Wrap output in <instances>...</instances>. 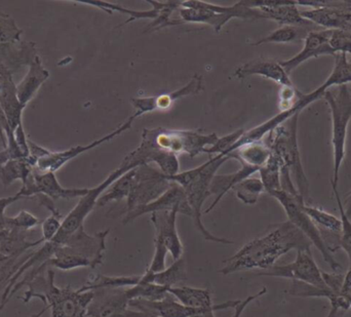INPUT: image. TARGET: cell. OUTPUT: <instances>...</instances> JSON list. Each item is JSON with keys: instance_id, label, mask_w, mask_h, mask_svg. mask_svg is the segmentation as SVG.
Wrapping results in <instances>:
<instances>
[{"instance_id": "45", "label": "cell", "mask_w": 351, "mask_h": 317, "mask_svg": "<svg viewBox=\"0 0 351 317\" xmlns=\"http://www.w3.org/2000/svg\"><path fill=\"white\" fill-rule=\"evenodd\" d=\"M267 293V288H263L261 291L258 292V293L254 294V295L249 296L247 299L241 300L239 303L237 304L234 307V314H233L232 317H241L243 316V312H245V308L252 303V302L256 301V300L261 298L262 296L265 295Z\"/></svg>"}, {"instance_id": "18", "label": "cell", "mask_w": 351, "mask_h": 317, "mask_svg": "<svg viewBox=\"0 0 351 317\" xmlns=\"http://www.w3.org/2000/svg\"><path fill=\"white\" fill-rule=\"evenodd\" d=\"M38 55L32 41L0 43V76H12L25 66H29Z\"/></svg>"}, {"instance_id": "55", "label": "cell", "mask_w": 351, "mask_h": 317, "mask_svg": "<svg viewBox=\"0 0 351 317\" xmlns=\"http://www.w3.org/2000/svg\"><path fill=\"white\" fill-rule=\"evenodd\" d=\"M350 8H351V1H350Z\"/></svg>"}, {"instance_id": "2", "label": "cell", "mask_w": 351, "mask_h": 317, "mask_svg": "<svg viewBox=\"0 0 351 317\" xmlns=\"http://www.w3.org/2000/svg\"><path fill=\"white\" fill-rule=\"evenodd\" d=\"M110 230L98 232L94 236L86 233L84 226L70 236L61 246H58L53 258L36 268L30 269L23 275L18 287L22 289L37 275L51 268L68 271L72 269L90 267L96 269L104 262L106 253V238Z\"/></svg>"}, {"instance_id": "13", "label": "cell", "mask_w": 351, "mask_h": 317, "mask_svg": "<svg viewBox=\"0 0 351 317\" xmlns=\"http://www.w3.org/2000/svg\"><path fill=\"white\" fill-rule=\"evenodd\" d=\"M241 300H234V301H227L224 303L214 304V306L208 309H195V308L187 307L180 303L174 296L169 294L168 297L165 298L160 301H148L144 299L131 300L129 303V307L139 312H149L158 317H192L196 314H204L208 310H221L230 309L234 308Z\"/></svg>"}, {"instance_id": "41", "label": "cell", "mask_w": 351, "mask_h": 317, "mask_svg": "<svg viewBox=\"0 0 351 317\" xmlns=\"http://www.w3.org/2000/svg\"><path fill=\"white\" fill-rule=\"evenodd\" d=\"M333 188L334 194L336 197V203H337L338 209H339L340 219L342 222L341 233L339 236L340 249H343L344 252L348 254L350 259L351 266V219L346 216L344 212L343 203H342L341 197L338 192L337 187H332Z\"/></svg>"}, {"instance_id": "12", "label": "cell", "mask_w": 351, "mask_h": 317, "mask_svg": "<svg viewBox=\"0 0 351 317\" xmlns=\"http://www.w3.org/2000/svg\"><path fill=\"white\" fill-rule=\"evenodd\" d=\"M88 188H64L61 186L55 173L39 172L36 168L33 170L26 183L22 185L19 191L24 199L35 197L43 194L53 201L58 199H80L88 193Z\"/></svg>"}, {"instance_id": "11", "label": "cell", "mask_w": 351, "mask_h": 317, "mask_svg": "<svg viewBox=\"0 0 351 317\" xmlns=\"http://www.w3.org/2000/svg\"><path fill=\"white\" fill-rule=\"evenodd\" d=\"M294 262L286 265H274L267 270L260 271L258 277H282L300 283H308L313 287H326L323 271L319 268L311 250L296 251Z\"/></svg>"}, {"instance_id": "27", "label": "cell", "mask_w": 351, "mask_h": 317, "mask_svg": "<svg viewBox=\"0 0 351 317\" xmlns=\"http://www.w3.org/2000/svg\"><path fill=\"white\" fill-rule=\"evenodd\" d=\"M36 168V162L29 158L10 160L0 166V181L4 187L10 186L16 181H21L22 185L26 183L33 170Z\"/></svg>"}, {"instance_id": "36", "label": "cell", "mask_w": 351, "mask_h": 317, "mask_svg": "<svg viewBox=\"0 0 351 317\" xmlns=\"http://www.w3.org/2000/svg\"><path fill=\"white\" fill-rule=\"evenodd\" d=\"M170 288L162 287L156 283H146L140 279L138 285L128 288L127 294L130 300L144 299L148 301H160L169 296Z\"/></svg>"}, {"instance_id": "38", "label": "cell", "mask_w": 351, "mask_h": 317, "mask_svg": "<svg viewBox=\"0 0 351 317\" xmlns=\"http://www.w3.org/2000/svg\"><path fill=\"white\" fill-rule=\"evenodd\" d=\"M260 180L263 183L265 192L282 190L280 184V166L278 158L271 153L268 162L259 170Z\"/></svg>"}, {"instance_id": "30", "label": "cell", "mask_w": 351, "mask_h": 317, "mask_svg": "<svg viewBox=\"0 0 351 317\" xmlns=\"http://www.w3.org/2000/svg\"><path fill=\"white\" fill-rule=\"evenodd\" d=\"M227 156L239 160L241 164L261 168L271 156V150L266 145L265 142H256L241 146Z\"/></svg>"}, {"instance_id": "47", "label": "cell", "mask_w": 351, "mask_h": 317, "mask_svg": "<svg viewBox=\"0 0 351 317\" xmlns=\"http://www.w3.org/2000/svg\"><path fill=\"white\" fill-rule=\"evenodd\" d=\"M22 199H24V197L19 192L16 193V195H12V196L2 197V199H0V221H1L2 218L4 217V212H5V210L8 209L10 205H12V203Z\"/></svg>"}, {"instance_id": "52", "label": "cell", "mask_w": 351, "mask_h": 317, "mask_svg": "<svg viewBox=\"0 0 351 317\" xmlns=\"http://www.w3.org/2000/svg\"><path fill=\"white\" fill-rule=\"evenodd\" d=\"M10 257L12 256H5V255L0 254V266H1L2 264H4L6 261L10 260Z\"/></svg>"}, {"instance_id": "26", "label": "cell", "mask_w": 351, "mask_h": 317, "mask_svg": "<svg viewBox=\"0 0 351 317\" xmlns=\"http://www.w3.org/2000/svg\"><path fill=\"white\" fill-rule=\"evenodd\" d=\"M335 65L329 77L317 90H313L315 100L323 99L324 92L334 86H348L351 82V61L346 53H337L335 55Z\"/></svg>"}, {"instance_id": "46", "label": "cell", "mask_w": 351, "mask_h": 317, "mask_svg": "<svg viewBox=\"0 0 351 317\" xmlns=\"http://www.w3.org/2000/svg\"><path fill=\"white\" fill-rule=\"evenodd\" d=\"M12 138H14V134L10 129L8 118H6L5 114H4L3 110L0 106V141L3 144L4 148L6 147L8 140L12 139Z\"/></svg>"}, {"instance_id": "35", "label": "cell", "mask_w": 351, "mask_h": 317, "mask_svg": "<svg viewBox=\"0 0 351 317\" xmlns=\"http://www.w3.org/2000/svg\"><path fill=\"white\" fill-rule=\"evenodd\" d=\"M306 215L313 220V223L317 226H321L326 232L340 236L342 229V222L340 218L319 209V207H311L304 203L303 205Z\"/></svg>"}, {"instance_id": "50", "label": "cell", "mask_w": 351, "mask_h": 317, "mask_svg": "<svg viewBox=\"0 0 351 317\" xmlns=\"http://www.w3.org/2000/svg\"><path fill=\"white\" fill-rule=\"evenodd\" d=\"M214 312H216V310H208V312H204V314H196V316L192 317H215Z\"/></svg>"}, {"instance_id": "53", "label": "cell", "mask_w": 351, "mask_h": 317, "mask_svg": "<svg viewBox=\"0 0 351 317\" xmlns=\"http://www.w3.org/2000/svg\"><path fill=\"white\" fill-rule=\"evenodd\" d=\"M41 316H43V314H41V312H39V314H35V316L31 317H41Z\"/></svg>"}, {"instance_id": "29", "label": "cell", "mask_w": 351, "mask_h": 317, "mask_svg": "<svg viewBox=\"0 0 351 317\" xmlns=\"http://www.w3.org/2000/svg\"><path fill=\"white\" fill-rule=\"evenodd\" d=\"M169 293L174 296L180 303L187 307L208 309L214 306L212 293L208 289H197V288L184 286V287L170 288Z\"/></svg>"}, {"instance_id": "34", "label": "cell", "mask_w": 351, "mask_h": 317, "mask_svg": "<svg viewBox=\"0 0 351 317\" xmlns=\"http://www.w3.org/2000/svg\"><path fill=\"white\" fill-rule=\"evenodd\" d=\"M135 170L128 172L127 174L121 176L119 180L115 181L104 193L101 195L98 199L97 205L98 207H104L112 201H123V199H128L130 191H131L132 184H133L134 177H135Z\"/></svg>"}, {"instance_id": "49", "label": "cell", "mask_w": 351, "mask_h": 317, "mask_svg": "<svg viewBox=\"0 0 351 317\" xmlns=\"http://www.w3.org/2000/svg\"><path fill=\"white\" fill-rule=\"evenodd\" d=\"M343 288H346V289H351V266L350 270L348 271V273L344 275Z\"/></svg>"}, {"instance_id": "22", "label": "cell", "mask_w": 351, "mask_h": 317, "mask_svg": "<svg viewBox=\"0 0 351 317\" xmlns=\"http://www.w3.org/2000/svg\"><path fill=\"white\" fill-rule=\"evenodd\" d=\"M0 106L8 118L12 133L23 125V111L26 108L16 96V86L12 76H2L0 80Z\"/></svg>"}, {"instance_id": "51", "label": "cell", "mask_w": 351, "mask_h": 317, "mask_svg": "<svg viewBox=\"0 0 351 317\" xmlns=\"http://www.w3.org/2000/svg\"><path fill=\"white\" fill-rule=\"evenodd\" d=\"M342 292H343L344 295L346 296V298H348V301H350L351 307V289H346V288H343V289H342Z\"/></svg>"}, {"instance_id": "10", "label": "cell", "mask_w": 351, "mask_h": 317, "mask_svg": "<svg viewBox=\"0 0 351 317\" xmlns=\"http://www.w3.org/2000/svg\"><path fill=\"white\" fill-rule=\"evenodd\" d=\"M172 184L158 168L150 164L138 166L127 199V213L156 201Z\"/></svg>"}, {"instance_id": "23", "label": "cell", "mask_w": 351, "mask_h": 317, "mask_svg": "<svg viewBox=\"0 0 351 317\" xmlns=\"http://www.w3.org/2000/svg\"><path fill=\"white\" fill-rule=\"evenodd\" d=\"M259 168L241 164V168L232 173V174L215 175L210 185V195H215V201H213L212 205L208 209L204 210V214L210 213L216 207V205L220 203L224 195L228 191L232 190L235 185L253 176L255 173L259 172Z\"/></svg>"}, {"instance_id": "16", "label": "cell", "mask_w": 351, "mask_h": 317, "mask_svg": "<svg viewBox=\"0 0 351 317\" xmlns=\"http://www.w3.org/2000/svg\"><path fill=\"white\" fill-rule=\"evenodd\" d=\"M331 33L332 30H326V29L311 30L303 40L304 45L301 51L291 59L280 62L287 73L290 74L293 70L313 58H319L322 55H336L335 51L332 49L329 43Z\"/></svg>"}, {"instance_id": "15", "label": "cell", "mask_w": 351, "mask_h": 317, "mask_svg": "<svg viewBox=\"0 0 351 317\" xmlns=\"http://www.w3.org/2000/svg\"><path fill=\"white\" fill-rule=\"evenodd\" d=\"M177 210L178 213L188 216L192 219V211L188 205L187 197H186L185 191L177 183L173 182L170 188L158 197L156 201L148 203L146 205L137 207L134 211L127 213L123 218V223L125 225L130 222L134 221L138 217H141L147 214L160 213V212H170Z\"/></svg>"}, {"instance_id": "6", "label": "cell", "mask_w": 351, "mask_h": 317, "mask_svg": "<svg viewBox=\"0 0 351 317\" xmlns=\"http://www.w3.org/2000/svg\"><path fill=\"white\" fill-rule=\"evenodd\" d=\"M217 134L202 135L198 131H179L164 127L144 129L142 141L158 149L173 153H186L191 158L204 153L206 148L212 147L218 141Z\"/></svg>"}, {"instance_id": "1", "label": "cell", "mask_w": 351, "mask_h": 317, "mask_svg": "<svg viewBox=\"0 0 351 317\" xmlns=\"http://www.w3.org/2000/svg\"><path fill=\"white\" fill-rule=\"evenodd\" d=\"M311 242L290 221L270 226L261 238H255L223 261L219 272L230 275L241 271L267 270L276 261L293 250H311Z\"/></svg>"}, {"instance_id": "43", "label": "cell", "mask_w": 351, "mask_h": 317, "mask_svg": "<svg viewBox=\"0 0 351 317\" xmlns=\"http://www.w3.org/2000/svg\"><path fill=\"white\" fill-rule=\"evenodd\" d=\"M245 129H241L229 135L225 136L223 138H219L218 141L216 142L215 145L212 147L206 148L204 153L206 154H222V155L227 156V154L230 151L231 148L233 147L235 143L241 139V136L245 134Z\"/></svg>"}, {"instance_id": "28", "label": "cell", "mask_w": 351, "mask_h": 317, "mask_svg": "<svg viewBox=\"0 0 351 317\" xmlns=\"http://www.w3.org/2000/svg\"><path fill=\"white\" fill-rule=\"evenodd\" d=\"M78 2L90 4V5L95 6V8H101V10L110 14L114 12H119V14H130L129 20L125 21L123 25L129 24V23L139 20V18H152V20H156V18H158V16H160L162 10V1H154V0H147L148 3L152 4V10H144V12L129 10V8L117 5V4L109 3V2L106 1H99V0H78ZM123 25H121V26H123Z\"/></svg>"}, {"instance_id": "24", "label": "cell", "mask_w": 351, "mask_h": 317, "mask_svg": "<svg viewBox=\"0 0 351 317\" xmlns=\"http://www.w3.org/2000/svg\"><path fill=\"white\" fill-rule=\"evenodd\" d=\"M49 72L43 67V62L38 55L28 66L26 76L16 86V96L20 102L27 106V104L34 99L39 88L49 79Z\"/></svg>"}, {"instance_id": "48", "label": "cell", "mask_w": 351, "mask_h": 317, "mask_svg": "<svg viewBox=\"0 0 351 317\" xmlns=\"http://www.w3.org/2000/svg\"><path fill=\"white\" fill-rule=\"evenodd\" d=\"M344 212L346 216L351 219V193L350 196L346 199V203H343Z\"/></svg>"}, {"instance_id": "54", "label": "cell", "mask_w": 351, "mask_h": 317, "mask_svg": "<svg viewBox=\"0 0 351 317\" xmlns=\"http://www.w3.org/2000/svg\"><path fill=\"white\" fill-rule=\"evenodd\" d=\"M4 14H6L5 12H2V10H0V16H4Z\"/></svg>"}, {"instance_id": "32", "label": "cell", "mask_w": 351, "mask_h": 317, "mask_svg": "<svg viewBox=\"0 0 351 317\" xmlns=\"http://www.w3.org/2000/svg\"><path fill=\"white\" fill-rule=\"evenodd\" d=\"M141 277H108V275L95 273L90 275L88 281L80 288L82 292H95L105 289H128L139 283Z\"/></svg>"}, {"instance_id": "44", "label": "cell", "mask_w": 351, "mask_h": 317, "mask_svg": "<svg viewBox=\"0 0 351 317\" xmlns=\"http://www.w3.org/2000/svg\"><path fill=\"white\" fill-rule=\"evenodd\" d=\"M329 43L336 55L346 53L351 55V31L332 30Z\"/></svg>"}, {"instance_id": "31", "label": "cell", "mask_w": 351, "mask_h": 317, "mask_svg": "<svg viewBox=\"0 0 351 317\" xmlns=\"http://www.w3.org/2000/svg\"><path fill=\"white\" fill-rule=\"evenodd\" d=\"M187 279L186 272L185 259L182 257L179 260L175 261L170 267H167L165 270L158 273H152L146 270L141 277L142 281L146 283H156L162 287L173 288L177 283Z\"/></svg>"}, {"instance_id": "56", "label": "cell", "mask_w": 351, "mask_h": 317, "mask_svg": "<svg viewBox=\"0 0 351 317\" xmlns=\"http://www.w3.org/2000/svg\"><path fill=\"white\" fill-rule=\"evenodd\" d=\"M1 77H2V76H0V80H1Z\"/></svg>"}, {"instance_id": "4", "label": "cell", "mask_w": 351, "mask_h": 317, "mask_svg": "<svg viewBox=\"0 0 351 317\" xmlns=\"http://www.w3.org/2000/svg\"><path fill=\"white\" fill-rule=\"evenodd\" d=\"M297 113L286 123L276 127L267 136L265 144L271 150L280 162V168H287L290 172L297 191L303 197H308L309 182L305 175L298 147V117Z\"/></svg>"}, {"instance_id": "33", "label": "cell", "mask_w": 351, "mask_h": 317, "mask_svg": "<svg viewBox=\"0 0 351 317\" xmlns=\"http://www.w3.org/2000/svg\"><path fill=\"white\" fill-rule=\"evenodd\" d=\"M311 29L315 30L317 27L280 26L263 38L251 42L253 47L265 45V43H292L304 40Z\"/></svg>"}, {"instance_id": "8", "label": "cell", "mask_w": 351, "mask_h": 317, "mask_svg": "<svg viewBox=\"0 0 351 317\" xmlns=\"http://www.w3.org/2000/svg\"><path fill=\"white\" fill-rule=\"evenodd\" d=\"M270 196L274 197L284 207L289 221L296 226L309 240L311 244L321 252L324 260L330 265L334 272L341 270V265L337 262L333 253L330 251L329 246L326 244L325 238L321 230L313 223V220L306 215L303 205L305 201L300 195H292L282 190L274 191L269 193Z\"/></svg>"}, {"instance_id": "14", "label": "cell", "mask_w": 351, "mask_h": 317, "mask_svg": "<svg viewBox=\"0 0 351 317\" xmlns=\"http://www.w3.org/2000/svg\"><path fill=\"white\" fill-rule=\"evenodd\" d=\"M136 118L137 117L135 115H132L125 123H123L121 127H117L112 133L108 134V135L104 136L101 139L96 140V141L92 142V143L88 144V145L74 146V147L64 150V151H49V154L45 155V157L37 160V170L39 172H57L60 168H63L67 162H69L70 160H74L77 156L90 151V150L94 149V148L98 147V146L102 145V144L107 143V142L114 139L115 137H119V135L131 129L132 125H133L134 121Z\"/></svg>"}, {"instance_id": "7", "label": "cell", "mask_w": 351, "mask_h": 317, "mask_svg": "<svg viewBox=\"0 0 351 317\" xmlns=\"http://www.w3.org/2000/svg\"><path fill=\"white\" fill-rule=\"evenodd\" d=\"M230 160L228 156L217 154L215 157H210L208 162L202 164V168L199 174L187 185L184 189L187 197L188 205L192 211V220L196 229L200 232L204 240L208 242H214L217 244H232V240L227 238H217L213 236L202 221V207L204 201L210 196V185L213 178L217 174V170L223 164Z\"/></svg>"}, {"instance_id": "20", "label": "cell", "mask_w": 351, "mask_h": 317, "mask_svg": "<svg viewBox=\"0 0 351 317\" xmlns=\"http://www.w3.org/2000/svg\"><path fill=\"white\" fill-rule=\"evenodd\" d=\"M177 210L150 214L152 224L156 229V238L165 244L169 254L175 261L183 257L184 246L177 230Z\"/></svg>"}, {"instance_id": "57", "label": "cell", "mask_w": 351, "mask_h": 317, "mask_svg": "<svg viewBox=\"0 0 351 317\" xmlns=\"http://www.w3.org/2000/svg\"><path fill=\"white\" fill-rule=\"evenodd\" d=\"M350 61H351V59H350Z\"/></svg>"}, {"instance_id": "42", "label": "cell", "mask_w": 351, "mask_h": 317, "mask_svg": "<svg viewBox=\"0 0 351 317\" xmlns=\"http://www.w3.org/2000/svg\"><path fill=\"white\" fill-rule=\"evenodd\" d=\"M23 30L16 26V21L8 16H0V43L20 42Z\"/></svg>"}, {"instance_id": "40", "label": "cell", "mask_w": 351, "mask_h": 317, "mask_svg": "<svg viewBox=\"0 0 351 317\" xmlns=\"http://www.w3.org/2000/svg\"><path fill=\"white\" fill-rule=\"evenodd\" d=\"M40 223V220L35 217L28 211L22 210L18 215L14 217H8L4 215L0 221V228H6V229H19L30 231L33 228L36 227Z\"/></svg>"}, {"instance_id": "39", "label": "cell", "mask_w": 351, "mask_h": 317, "mask_svg": "<svg viewBox=\"0 0 351 317\" xmlns=\"http://www.w3.org/2000/svg\"><path fill=\"white\" fill-rule=\"evenodd\" d=\"M40 205L45 207V209L51 212V216L47 217L45 221L43 222L41 229H43V244L45 242H51L56 234L59 231L61 228L62 222H63V217L62 214L60 213L59 210L56 207L55 203L51 199H45L40 203Z\"/></svg>"}, {"instance_id": "21", "label": "cell", "mask_w": 351, "mask_h": 317, "mask_svg": "<svg viewBox=\"0 0 351 317\" xmlns=\"http://www.w3.org/2000/svg\"><path fill=\"white\" fill-rule=\"evenodd\" d=\"M252 75H259L267 78V79L280 84L282 88L293 86L290 74L287 73L280 62L271 61V60H258V61L250 62L245 65L239 66L233 73V76L239 79H245L247 76Z\"/></svg>"}, {"instance_id": "5", "label": "cell", "mask_w": 351, "mask_h": 317, "mask_svg": "<svg viewBox=\"0 0 351 317\" xmlns=\"http://www.w3.org/2000/svg\"><path fill=\"white\" fill-rule=\"evenodd\" d=\"M332 116V146H333V178L332 187H338L340 168L346 157V138L351 121V90L348 86H336L324 92Z\"/></svg>"}, {"instance_id": "37", "label": "cell", "mask_w": 351, "mask_h": 317, "mask_svg": "<svg viewBox=\"0 0 351 317\" xmlns=\"http://www.w3.org/2000/svg\"><path fill=\"white\" fill-rule=\"evenodd\" d=\"M237 199L245 205H255L262 193L265 192L263 183L260 179L247 178L232 188Z\"/></svg>"}, {"instance_id": "17", "label": "cell", "mask_w": 351, "mask_h": 317, "mask_svg": "<svg viewBox=\"0 0 351 317\" xmlns=\"http://www.w3.org/2000/svg\"><path fill=\"white\" fill-rule=\"evenodd\" d=\"M305 20L326 30L351 31V8L350 1L340 2L335 6L311 8L301 10Z\"/></svg>"}, {"instance_id": "19", "label": "cell", "mask_w": 351, "mask_h": 317, "mask_svg": "<svg viewBox=\"0 0 351 317\" xmlns=\"http://www.w3.org/2000/svg\"><path fill=\"white\" fill-rule=\"evenodd\" d=\"M94 293L86 317L125 316L131 301L128 297L127 289L98 290Z\"/></svg>"}, {"instance_id": "3", "label": "cell", "mask_w": 351, "mask_h": 317, "mask_svg": "<svg viewBox=\"0 0 351 317\" xmlns=\"http://www.w3.org/2000/svg\"><path fill=\"white\" fill-rule=\"evenodd\" d=\"M28 290L22 297L24 303L38 298L45 303V314L51 310V317H86L88 308L94 299V292L73 290L70 286L59 288L55 285V272L51 269L37 275L27 285Z\"/></svg>"}, {"instance_id": "9", "label": "cell", "mask_w": 351, "mask_h": 317, "mask_svg": "<svg viewBox=\"0 0 351 317\" xmlns=\"http://www.w3.org/2000/svg\"><path fill=\"white\" fill-rule=\"evenodd\" d=\"M138 168L136 164L131 162H123L119 168L111 173L100 185L94 187V188L88 189V193L84 196L80 197L77 205L74 209L66 216L65 219L62 222L61 228H60L55 238L51 240L56 246H61L70 236L77 231L80 227L84 226V220L88 215L92 213L94 207H96L98 199L101 195L115 182L119 180L121 176L127 174L133 168Z\"/></svg>"}, {"instance_id": "25", "label": "cell", "mask_w": 351, "mask_h": 317, "mask_svg": "<svg viewBox=\"0 0 351 317\" xmlns=\"http://www.w3.org/2000/svg\"><path fill=\"white\" fill-rule=\"evenodd\" d=\"M29 231L0 228V254L5 256L25 255L28 251L43 244V240H28Z\"/></svg>"}]
</instances>
